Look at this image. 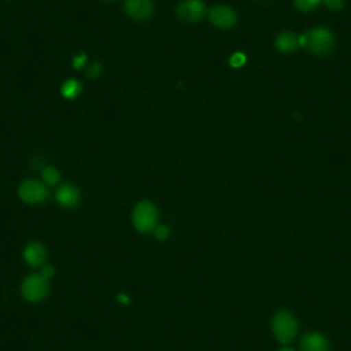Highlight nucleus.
Segmentation results:
<instances>
[{"label":"nucleus","instance_id":"39448f33","mask_svg":"<svg viewBox=\"0 0 351 351\" xmlns=\"http://www.w3.org/2000/svg\"><path fill=\"white\" fill-rule=\"evenodd\" d=\"M18 195L25 203L38 204L47 199L48 191L44 184H41L36 180H26V181L21 182V185L18 188Z\"/></svg>","mask_w":351,"mask_h":351},{"label":"nucleus","instance_id":"6ab92c4d","mask_svg":"<svg viewBox=\"0 0 351 351\" xmlns=\"http://www.w3.org/2000/svg\"><path fill=\"white\" fill-rule=\"evenodd\" d=\"M322 1L329 10H333V11L341 10L344 7V0H322Z\"/></svg>","mask_w":351,"mask_h":351},{"label":"nucleus","instance_id":"f257e3e1","mask_svg":"<svg viewBox=\"0 0 351 351\" xmlns=\"http://www.w3.org/2000/svg\"><path fill=\"white\" fill-rule=\"evenodd\" d=\"M336 45L333 33L324 26L313 27L303 36H300V47H304L311 53L318 56L329 55Z\"/></svg>","mask_w":351,"mask_h":351},{"label":"nucleus","instance_id":"5701e85b","mask_svg":"<svg viewBox=\"0 0 351 351\" xmlns=\"http://www.w3.org/2000/svg\"><path fill=\"white\" fill-rule=\"evenodd\" d=\"M278 351H295L293 348H289V347H282V348H280Z\"/></svg>","mask_w":351,"mask_h":351},{"label":"nucleus","instance_id":"ddd939ff","mask_svg":"<svg viewBox=\"0 0 351 351\" xmlns=\"http://www.w3.org/2000/svg\"><path fill=\"white\" fill-rule=\"evenodd\" d=\"M81 90H82V86L77 80H67L60 88V92L66 99L77 97L81 93Z\"/></svg>","mask_w":351,"mask_h":351},{"label":"nucleus","instance_id":"f8f14e48","mask_svg":"<svg viewBox=\"0 0 351 351\" xmlns=\"http://www.w3.org/2000/svg\"><path fill=\"white\" fill-rule=\"evenodd\" d=\"M276 48L282 53L295 52L300 47V36L292 32H281L274 40Z\"/></svg>","mask_w":351,"mask_h":351},{"label":"nucleus","instance_id":"2eb2a0df","mask_svg":"<svg viewBox=\"0 0 351 351\" xmlns=\"http://www.w3.org/2000/svg\"><path fill=\"white\" fill-rule=\"evenodd\" d=\"M321 1H322V0H293V4H295V7H296L298 10L304 11V12H308V11L315 10V8L319 5Z\"/></svg>","mask_w":351,"mask_h":351},{"label":"nucleus","instance_id":"9d476101","mask_svg":"<svg viewBox=\"0 0 351 351\" xmlns=\"http://www.w3.org/2000/svg\"><path fill=\"white\" fill-rule=\"evenodd\" d=\"M299 347L300 351H329L330 343L322 333L308 332L300 339Z\"/></svg>","mask_w":351,"mask_h":351},{"label":"nucleus","instance_id":"4468645a","mask_svg":"<svg viewBox=\"0 0 351 351\" xmlns=\"http://www.w3.org/2000/svg\"><path fill=\"white\" fill-rule=\"evenodd\" d=\"M59 178H60L59 171H58L55 167L47 166V167L43 169V180H44L47 184L55 185V184H58Z\"/></svg>","mask_w":351,"mask_h":351},{"label":"nucleus","instance_id":"aec40b11","mask_svg":"<svg viewBox=\"0 0 351 351\" xmlns=\"http://www.w3.org/2000/svg\"><path fill=\"white\" fill-rule=\"evenodd\" d=\"M244 62H245V56H244L243 53H240V52L233 53L232 58H230V64H232L233 67H240Z\"/></svg>","mask_w":351,"mask_h":351},{"label":"nucleus","instance_id":"20e7f679","mask_svg":"<svg viewBox=\"0 0 351 351\" xmlns=\"http://www.w3.org/2000/svg\"><path fill=\"white\" fill-rule=\"evenodd\" d=\"M49 292V280L43 277L40 273L30 274L23 278L21 284L22 298L30 303L41 302Z\"/></svg>","mask_w":351,"mask_h":351},{"label":"nucleus","instance_id":"dca6fc26","mask_svg":"<svg viewBox=\"0 0 351 351\" xmlns=\"http://www.w3.org/2000/svg\"><path fill=\"white\" fill-rule=\"evenodd\" d=\"M154 234H155V237L158 239V240H166L167 237H169V234H170V229L166 226V225H156V228L154 229Z\"/></svg>","mask_w":351,"mask_h":351},{"label":"nucleus","instance_id":"7ed1b4c3","mask_svg":"<svg viewBox=\"0 0 351 351\" xmlns=\"http://www.w3.org/2000/svg\"><path fill=\"white\" fill-rule=\"evenodd\" d=\"M132 219L136 230L140 233L154 232L158 225V210L155 204L148 200L138 202L133 208Z\"/></svg>","mask_w":351,"mask_h":351},{"label":"nucleus","instance_id":"423d86ee","mask_svg":"<svg viewBox=\"0 0 351 351\" xmlns=\"http://www.w3.org/2000/svg\"><path fill=\"white\" fill-rule=\"evenodd\" d=\"M208 19L219 29H230L237 22V14L229 5L217 4L208 10Z\"/></svg>","mask_w":351,"mask_h":351},{"label":"nucleus","instance_id":"1a4fd4ad","mask_svg":"<svg viewBox=\"0 0 351 351\" xmlns=\"http://www.w3.org/2000/svg\"><path fill=\"white\" fill-rule=\"evenodd\" d=\"M126 14L137 21H144L152 16L154 4L151 0H125Z\"/></svg>","mask_w":351,"mask_h":351},{"label":"nucleus","instance_id":"4be33fe9","mask_svg":"<svg viewBox=\"0 0 351 351\" xmlns=\"http://www.w3.org/2000/svg\"><path fill=\"white\" fill-rule=\"evenodd\" d=\"M118 300L122 302V303H128V302H129V298H128V295L121 293V295H118Z\"/></svg>","mask_w":351,"mask_h":351},{"label":"nucleus","instance_id":"412c9836","mask_svg":"<svg viewBox=\"0 0 351 351\" xmlns=\"http://www.w3.org/2000/svg\"><path fill=\"white\" fill-rule=\"evenodd\" d=\"M85 62H86V55L81 53L73 59V66L74 69H81L85 64Z\"/></svg>","mask_w":351,"mask_h":351},{"label":"nucleus","instance_id":"0eeeda50","mask_svg":"<svg viewBox=\"0 0 351 351\" xmlns=\"http://www.w3.org/2000/svg\"><path fill=\"white\" fill-rule=\"evenodd\" d=\"M180 19L185 22H196L206 14V7L202 0H184L177 8Z\"/></svg>","mask_w":351,"mask_h":351},{"label":"nucleus","instance_id":"9b49d317","mask_svg":"<svg viewBox=\"0 0 351 351\" xmlns=\"http://www.w3.org/2000/svg\"><path fill=\"white\" fill-rule=\"evenodd\" d=\"M56 202L66 208H73L80 202V192L74 185L64 184L56 191Z\"/></svg>","mask_w":351,"mask_h":351},{"label":"nucleus","instance_id":"f03ea898","mask_svg":"<svg viewBox=\"0 0 351 351\" xmlns=\"http://www.w3.org/2000/svg\"><path fill=\"white\" fill-rule=\"evenodd\" d=\"M271 332L282 344L293 340L298 332V321L295 315L288 310H278L271 318Z\"/></svg>","mask_w":351,"mask_h":351},{"label":"nucleus","instance_id":"f3484780","mask_svg":"<svg viewBox=\"0 0 351 351\" xmlns=\"http://www.w3.org/2000/svg\"><path fill=\"white\" fill-rule=\"evenodd\" d=\"M40 274H41L43 277H45L47 280H49V278H52L53 274H55V267H53L51 263H45V265L41 266Z\"/></svg>","mask_w":351,"mask_h":351},{"label":"nucleus","instance_id":"b1692460","mask_svg":"<svg viewBox=\"0 0 351 351\" xmlns=\"http://www.w3.org/2000/svg\"><path fill=\"white\" fill-rule=\"evenodd\" d=\"M107 1H112V0H107Z\"/></svg>","mask_w":351,"mask_h":351},{"label":"nucleus","instance_id":"a211bd4d","mask_svg":"<svg viewBox=\"0 0 351 351\" xmlns=\"http://www.w3.org/2000/svg\"><path fill=\"white\" fill-rule=\"evenodd\" d=\"M101 73V63L100 62H95L86 71V75L89 78H96L99 74Z\"/></svg>","mask_w":351,"mask_h":351},{"label":"nucleus","instance_id":"6e6552de","mask_svg":"<svg viewBox=\"0 0 351 351\" xmlns=\"http://www.w3.org/2000/svg\"><path fill=\"white\" fill-rule=\"evenodd\" d=\"M23 261L32 266V267H41L43 265L47 263V248L38 243V241H32L25 245L23 248Z\"/></svg>","mask_w":351,"mask_h":351}]
</instances>
